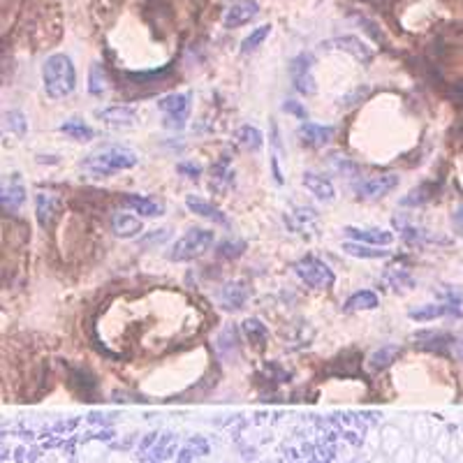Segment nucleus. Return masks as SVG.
<instances>
[{
	"label": "nucleus",
	"mask_w": 463,
	"mask_h": 463,
	"mask_svg": "<svg viewBox=\"0 0 463 463\" xmlns=\"http://www.w3.org/2000/svg\"><path fill=\"white\" fill-rule=\"evenodd\" d=\"M42 84L44 93L49 95L51 100H63L67 98L74 86H77V72H74V65L70 56L65 53H53L44 60L42 65Z\"/></svg>",
	"instance_id": "1"
},
{
	"label": "nucleus",
	"mask_w": 463,
	"mask_h": 463,
	"mask_svg": "<svg viewBox=\"0 0 463 463\" xmlns=\"http://www.w3.org/2000/svg\"><path fill=\"white\" fill-rule=\"evenodd\" d=\"M139 162V155L128 146H107L102 151L88 155L84 160L86 172H91L93 176H109L116 172H123V169H130Z\"/></svg>",
	"instance_id": "2"
},
{
	"label": "nucleus",
	"mask_w": 463,
	"mask_h": 463,
	"mask_svg": "<svg viewBox=\"0 0 463 463\" xmlns=\"http://www.w3.org/2000/svg\"><path fill=\"white\" fill-rule=\"evenodd\" d=\"M216 241V234L211 229H188L186 234L181 236V239H176V243L172 246V250L167 253V257L172 262H190V260H197V257H202L207 250L213 246Z\"/></svg>",
	"instance_id": "3"
},
{
	"label": "nucleus",
	"mask_w": 463,
	"mask_h": 463,
	"mask_svg": "<svg viewBox=\"0 0 463 463\" xmlns=\"http://www.w3.org/2000/svg\"><path fill=\"white\" fill-rule=\"evenodd\" d=\"M292 269H295V274L302 278L308 288L326 290L336 283V276H333V271L329 269V264H324L322 260H317V257H304V260L295 262Z\"/></svg>",
	"instance_id": "4"
},
{
	"label": "nucleus",
	"mask_w": 463,
	"mask_h": 463,
	"mask_svg": "<svg viewBox=\"0 0 463 463\" xmlns=\"http://www.w3.org/2000/svg\"><path fill=\"white\" fill-rule=\"evenodd\" d=\"M290 77L292 84L302 95H315L317 86L313 79V56L308 53H299L297 58L290 60Z\"/></svg>",
	"instance_id": "5"
},
{
	"label": "nucleus",
	"mask_w": 463,
	"mask_h": 463,
	"mask_svg": "<svg viewBox=\"0 0 463 463\" xmlns=\"http://www.w3.org/2000/svg\"><path fill=\"white\" fill-rule=\"evenodd\" d=\"M158 107H160V112L165 114L167 125L181 130V128L186 125V119L190 114V95L188 93H172V95H167V98H162L158 102Z\"/></svg>",
	"instance_id": "6"
},
{
	"label": "nucleus",
	"mask_w": 463,
	"mask_h": 463,
	"mask_svg": "<svg viewBox=\"0 0 463 463\" xmlns=\"http://www.w3.org/2000/svg\"><path fill=\"white\" fill-rule=\"evenodd\" d=\"M396 186H399L396 174H378V176H371V179L359 183L357 195L362 197V200H380V197L390 195Z\"/></svg>",
	"instance_id": "7"
},
{
	"label": "nucleus",
	"mask_w": 463,
	"mask_h": 463,
	"mask_svg": "<svg viewBox=\"0 0 463 463\" xmlns=\"http://www.w3.org/2000/svg\"><path fill=\"white\" fill-rule=\"evenodd\" d=\"M260 15V5L255 0H236V3L229 5V10L225 12V28H239V26L253 21V19Z\"/></svg>",
	"instance_id": "8"
},
{
	"label": "nucleus",
	"mask_w": 463,
	"mask_h": 463,
	"mask_svg": "<svg viewBox=\"0 0 463 463\" xmlns=\"http://www.w3.org/2000/svg\"><path fill=\"white\" fill-rule=\"evenodd\" d=\"M299 139H302V144L311 146V148H320L324 144H329L333 139V128L331 125H317V123H311V121H304L302 125H299Z\"/></svg>",
	"instance_id": "9"
},
{
	"label": "nucleus",
	"mask_w": 463,
	"mask_h": 463,
	"mask_svg": "<svg viewBox=\"0 0 463 463\" xmlns=\"http://www.w3.org/2000/svg\"><path fill=\"white\" fill-rule=\"evenodd\" d=\"M35 213H37V222L40 227L49 229L53 222H56V218L60 213V202L58 197H53L49 193H40L35 197Z\"/></svg>",
	"instance_id": "10"
},
{
	"label": "nucleus",
	"mask_w": 463,
	"mask_h": 463,
	"mask_svg": "<svg viewBox=\"0 0 463 463\" xmlns=\"http://www.w3.org/2000/svg\"><path fill=\"white\" fill-rule=\"evenodd\" d=\"M322 46H329V49H340V51H347V53H352V56H355L357 60H362V63H369V60L373 58L371 46L366 44V42H362V40H359V37H352V35L329 40V42L322 44Z\"/></svg>",
	"instance_id": "11"
},
{
	"label": "nucleus",
	"mask_w": 463,
	"mask_h": 463,
	"mask_svg": "<svg viewBox=\"0 0 463 463\" xmlns=\"http://www.w3.org/2000/svg\"><path fill=\"white\" fill-rule=\"evenodd\" d=\"M98 119L105 121L107 125H114V128H132L137 123V112H134L132 107H107V109H100L98 112Z\"/></svg>",
	"instance_id": "12"
},
{
	"label": "nucleus",
	"mask_w": 463,
	"mask_h": 463,
	"mask_svg": "<svg viewBox=\"0 0 463 463\" xmlns=\"http://www.w3.org/2000/svg\"><path fill=\"white\" fill-rule=\"evenodd\" d=\"M345 234L359 243H369V246H390L394 241V234L387 229H359V227H345Z\"/></svg>",
	"instance_id": "13"
},
{
	"label": "nucleus",
	"mask_w": 463,
	"mask_h": 463,
	"mask_svg": "<svg viewBox=\"0 0 463 463\" xmlns=\"http://www.w3.org/2000/svg\"><path fill=\"white\" fill-rule=\"evenodd\" d=\"M112 229L116 236H121V239H132V236H137L139 232L144 229V225H141L139 218L132 213H114Z\"/></svg>",
	"instance_id": "14"
},
{
	"label": "nucleus",
	"mask_w": 463,
	"mask_h": 463,
	"mask_svg": "<svg viewBox=\"0 0 463 463\" xmlns=\"http://www.w3.org/2000/svg\"><path fill=\"white\" fill-rule=\"evenodd\" d=\"M125 207H130L134 213L139 216H146V218H155V216H162L165 213V207H162L160 202L151 200V197H144V195H128L123 200Z\"/></svg>",
	"instance_id": "15"
},
{
	"label": "nucleus",
	"mask_w": 463,
	"mask_h": 463,
	"mask_svg": "<svg viewBox=\"0 0 463 463\" xmlns=\"http://www.w3.org/2000/svg\"><path fill=\"white\" fill-rule=\"evenodd\" d=\"M456 306H461V302H449V304H426V306H417V308H412L408 315L410 320H417V322H428V320H435V317H442L447 315V313H454Z\"/></svg>",
	"instance_id": "16"
},
{
	"label": "nucleus",
	"mask_w": 463,
	"mask_h": 463,
	"mask_svg": "<svg viewBox=\"0 0 463 463\" xmlns=\"http://www.w3.org/2000/svg\"><path fill=\"white\" fill-rule=\"evenodd\" d=\"M186 207H188V211H193V213L207 218V220H213L218 225H227V218H225L222 211L218 207H213V204L200 200V197H193V195L186 197Z\"/></svg>",
	"instance_id": "17"
},
{
	"label": "nucleus",
	"mask_w": 463,
	"mask_h": 463,
	"mask_svg": "<svg viewBox=\"0 0 463 463\" xmlns=\"http://www.w3.org/2000/svg\"><path fill=\"white\" fill-rule=\"evenodd\" d=\"M24 202H26V188L21 186L19 176L15 174V179L3 186V209L10 211V213H15Z\"/></svg>",
	"instance_id": "18"
},
{
	"label": "nucleus",
	"mask_w": 463,
	"mask_h": 463,
	"mask_svg": "<svg viewBox=\"0 0 463 463\" xmlns=\"http://www.w3.org/2000/svg\"><path fill=\"white\" fill-rule=\"evenodd\" d=\"M304 186L308 188L317 200H324V202H331L333 195H336L329 179H324V176H320V174H313V172L304 174Z\"/></svg>",
	"instance_id": "19"
},
{
	"label": "nucleus",
	"mask_w": 463,
	"mask_h": 463,
	"mask_svg": "<svg viewBox=\"0 0 463 463\" xmlns=\"http://www.w3.org/2000/svg\"><path fill=\"white\" fill-rule=\"evenodd\" d=\"M248 299V290L243 288V283H229L225 285L222 292H220V302L225 308L229 311H239L243 304H246Z\"/></svg>",
	"instance_id": "20"
},
{
	"label": "nucleus",
	"mask_w": 463,
	"mask_h": 463,
	"mask_svg": "<svg viewBox=\"0 0 463 463\" xmlns=\"http://www.w3.org/2000/svg\"><path fill=\"white\" fill-rule=\"evenodd\" d=\"M378 306H380V299L376 292L362 290V292H355V295L347 299L343 308L347 313H355V311H373V308H378Z\"/></svg>",
	"instance_id": "21"
},
{
	"label": "nucleus",
	"mask_w": 463,
	"mask_h": 463,
	"mask_svg": "<svg viewBox=\"0 0 463 463\" xmlns=\"http://www.w3.org/2000/svg\"><path fill=\"white\" fill-rule=\"evenodd\" d=\"M58 130L63 132V134H67V137H70V139H77V141H91V139L95 137L93 128L88 125V123H84V121H81V119H70V121H65V123H60Z\"/></svg>",
	"instance_id": "22"
},
{
	"label": "nucleus",
	"mask_w": 463,
	"mask_h": 463,
	"mask_svg": "<svg viewBox=\"0 0 463 463\" xmlns=\"http://www.w3.org/2000/svg\"><path fill=\"white\" fill-rule=\"evenodd\" d=\"M343 250L352 257H362V260H383V257H387V250L369 246V243H359V241H345Z\"/></svg>",
	"instance_id": "23"
},
{
	"label": "nucleus",
	"mask_w": 463,
	"mask_h": 463,
	"mask_svg": "<svg viewBox=\"0 0 463 463\" xmlns=\"http://www.w3.org/2000/svg\"><path fill=\"white\" fill-rule=\"evenodd\" d=\"M236 141L246 151H260L264 144V134L255 125H241L239 132H236Z\"/></svg>",
	"instance_id": "24"
},
{
	"label": "nucleus",
	"mask_w": 463,
	"mask_h": 463,
	"mask_svg": "<svg viewBox=\"0 0 463 463\" xmlns=\"http://www.w3.org/2000/svg\"><path fill=\"white\" fill-rule=\"evenodd\" d=\"M401 355V347L399 345H383L380 350H376L371 355V369L383 371L387 366H392V362H396V357Z\"/></svg>",
	"instance_id": "25"
},
{
	"label": "nucleus",
	"mask_w": 463,
	"mask_h": 463,
	"mask_svg": "<svg viewBox=\"0 0 463 463\" xmlns=\"http://www.w3.org/2000/svg\"><path fill=\"white\" fill-rule=\"evenodd\" d=\"M88 91L95 98H102V95L107 93V74H105V67L100 63H93L91 65V74H88Z\"/></svg>",
	"instance_id": "26"
},
{
	"label": "nucleus",
	"mask_w": 463,
	"mask_h": 463,
	"mask_svg": "<svg viewBox=\"0 0 463 463\" xmlns=\"http://www.w3.org/2000/svg\"><path fill=\"white\" fill-rule=\"evenodd\" d=\"M269 33H271V26L269 24H264V26H260V28H255L250 35L243 40L241 42V53H250V51H255L257 46H260L264 40L269 37Z\"/></svg>",
	"instance_id": "27"
},
{
	"label": "nucleus",
	"mask_w": 463,
	"mask_h": 463,
	"mask_svg": "<svg viewBox=\"0 0 463 463\" xmlns=\"http://www.w3.org/2000/svg\"><path fill=\"white\" fill-rule=\"evenodd\" d=\"M5 123L17 137H26V130H28V121L26 116L19 112V109H12V112H5Z\"/></svg>",
	"instance_id": "28"
},
{
	"label": "nucleus",
	"mask_w": 463,
	"mask_h": 463,
	"mask_svg": "<svg viewBox=\"0 0 463 463\" xmlns=\"http://www.w3.org/2000/svg\"><path fill=\"white\" fill-rule=\"evenodd\" d=\"M243 331L248 333L250 340H264V336H267V326H264L260 320H246L243 322Z\"/></svg>",
	"instance_id": "29"
},
{
	"label": "nucleus",
	"mask_w": 463,
	"mask_h": 463,
	"mask_svg": "<svg viewBox=\"0 0 463 463\" xmlns=\"http://www.w3.org/2000/svg\"><path fill=\"white\" fill-rule=\"evenodd\" d=\"M243 250H246V243L243 241H236V243H222L220 246V250H218V253H220L222 257H239Z\"/></svg>",
	"instance_id": "30"
},
{
	"label": "nucleus",
	"mask_w": 463,
	"mask_h": 463,
	"mask_svg": "<svg viewBox=\"0 0 463 463\" xmlns=\"http://www.w3.org/2000/svg\"><path fill=\"white\" fill-rule=\"evenodd\" d=\"M452 227L459 236H463V204H459V207L454 209L452 213Z\"/></svg>",
	"instance_id": "31"
},
{
	"label": "nucleus",
	"mask_w": 463,
	"mask_h": 463,
	"mask_svg": "<svg viewBox=\"0 0 463 463\" xmlns=\"http://www.w3.org/2000/svg\"><path fill=\"white\" fill-rule=\"evenodd\" d=\"M283 109L285 112H290V114H295V116H299V119H308V112H306V109L299 105V102H295V100H288L283 105Z\"/></svg>",
	"instance_id": "32"
},
{
	"label": "nucleus",
	"mask_w": 463,
	"mask_h": 463,
	"mask_svg": "<svg viewBox=\"0 0 463 463\" xmlns=\"http://www.w3.org/2000/svg\"><path fill=\"white\" fill-rule=\"evenodd\" d=\"M176 169H179L181 174H188L190 179H195V176L202 174V167H200V165H193V162H181V165L176 167Z\"/></svg>",
	"instance_id": "33"
}]
</instances>
